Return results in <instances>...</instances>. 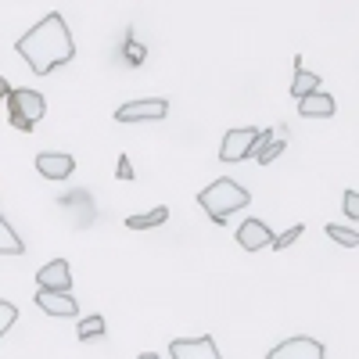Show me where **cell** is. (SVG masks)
I'll return each instance as SVG.
<instances>
[{
  "mask_svg": "<svg viewBox=\"0 0 359 359\" xmlns=\"http://www.w3.org/2000/svg\"><path fill=\"white\" fill-rule=\"evenodd\" d=\"M15 50L29 62V69H33L36 76H50L54 69H62L69 65L72 57H76V43H72V33H69V25L65 18L50 11L43 22H36L33 29H29L25 36H18Z\"/></svg>",
  "mask_w": 359,
  "mask_h": 359,
  "instance_id": "obj_1",
  "label": "cell"
},
{
  "mask_svg": "<svg viewBox=\"0 0 359 359\" xmlns=\"http://www.w3.org/2000/svg\"><path fill=\"white\" fill-rule=\"evenodd\" d=\"M248 201H252V194L237 184V180H230V176L212 180V184L198 194V205L205 208V216L212 223H226V216H233L237 208H245Z\"/></svg>",
  "mask_w": 359,
  "mask_h": 359,
  "instance_id": "obj_2",
  "label": "cell"
},
{
  "mask_svg": "<svg viewBox=\"0 0 359 359\" xmlns=\"http://www.w3.org/2000/svg\"><path fill=\"white\" fill-rule=\"evenodd\" d=\"M273 137V130H255V126H245V130H230L219 144V158L223 162H241L248 155L259 151V144Z\"/></svg>",
  "mask_w": 359,
  "mask_h": 359,
  "instance_id": "obj_3",
  "label": "cell"
},
{
  "mask_svg": "<svg viewBox=\"0 0 359 359\" xmlns=\"http://www.w3.org/2000/svg\"><path fill=\"white\" fill-rule=\"evenodd\" d=\"M169 115V104L162 97H147V101H130L123 108H115V123H158Z\"/></svg>",
  "mask_w": 359,
  "mask_h": 359,
  "instance_id": "obj_4",
  "label": "cell"
},
{
  "mask_svg": "<svg viewBox=\"0 0 359 359\" xmlns=\"http://www.w3.org/2000/svg\"><path fill=\"white\" fill-rule=\"evenodd\" d=\"M8 108H11V115L25 118L29 126H36L47 115V101H43V94H36V90H11Z\"/></svg>",
  "mask_w": 359,
  "mask_h": 359,
  "instance_id": "obj_5",
  "label": "cell"
},
{
  "mask_svg": "<svg viewBox=\"0 0 359 359\" xmlns=\"http://www.w3.org/2000/svg\"><path fill=\"white\" fill-rule=\"evenodd\" d=\"M169 355L172 359H223L212 334H205V338H172Z\"/></svg>",
  "mask_w": 359,
  "mask_h": 359,
  "instance_id": "obj_6",
  "label": "cell"
},
{
  "mask_svg": "<svg viewBox=\"0 0 359 359\" xmlns=\"http://www.w3.org/2000/svg\"><path fill=\"white\" fill-rule=\"evenodd\" d=\"M266 359H323V345L316 338H306V334H298V338H287L280 341L277 348H269Z\"/></svg>",
  "mask_w": 359,
  "mask_h": 359,
  "instance_id": "obj_7",
  "label": "cell"
},
{
  "mask_svg": "<svg viewBox=\"0 0 359 359\" xmlns=\"http://www.w3.org/2000/svg\"><path fill=\"white\" fill-rule=\"evenodd\" d=\"M237 245H241L245 252H262L273 245V230H269L262 219H245L241 230H237Z\"/></svg>",
  "mask_w": 359,
  "mask_h": 359,
  "instance_id": "obj_8",
  "label": "cell"
},
{
  "mask_svg": "<svg viewBox=\"0 0 359 359\" xmlns=\"http://www.w3.org/2000/svg\"><path fill=\"white\" fill-rule=\"evenodd\" d=\"M36 306L47 313V316H76L79 313V302L72 298V291H36Z\"/></svg>",
  "mask_w": 359,
  "mask_h": 359,
  "instance_id": "obj_9",
  "label": "cell"
},
{
  "mask_svg": "<svg viewBox=\"0 0 359 359\" xmlns=\"http://www.w3.org/2000/svg\"><path fill=\"white\" fill-rule=\"evenodd\" d=\"M36 172L47 180H69L76 172V158L65 151H43V155H36Z\"/></svg>",
  "mask_w": 359,
  "mask_h": 359,
  "instance_id": "obj_10",
  "label": "cell"
},
{
  "mask_svg": "<svg viewBox=\"0 0 359 359\" xmlns=\"http://www.w3.org/2000/svg\"><path fill=\"white\" fill-rule=\"evenodd\" d=\"M36 280H40L43 291H72V269H69L65 259H54V262L40 266Z\"/></svg>",
  "mask_w": 359,
  "mask_h": 359,
  "instance_id": "obj_11",
  "label": "cell"
},
{
  "mask_svg": "<svg viewBox=\"0 0 359 359\" xmlns=\"http://www.w3.org/2000/svg\"><path fill=\"white\" fill-rule=\"evenodd\" d=\"M298 111H302L306 118H331L334 111H338V101L331 97V94H309V97H302L298 101Z\"/></svg>",
  "mask_w": 359,
  "mask_h": 359,
  "instance_id": "obj_12",
  "label": "cell"
},
{
  "mask_svg": "<svg viewBox=\"0 0 359 359\" xmlns=\"http://www.w3.org/2000/svg\"><path fill=\"white\" fill-rule=\"evenodd\" d=\"M316 86H320V76H316V72H306L302 57H294V83H291V97H294V101H302V97L316 94Z\"/></svg>",
  "mask_w": 359,
  "mask_h": 359,
  "instance_id": "obj_13",
  "label": "cell"
},
{
  "mask_svg": "<svg viewBox=\"0 0 359 359\" xmlns=\"http://www.w3.org/2000/svg\"><path fill=\"white\" fill-rule=\"evenodd\" d=\"M284 133L287 130H280V137L273 133L269 140H262L259 144V151H255V158H259V165H269V162H277L280 155H284V147H287V140H284Z\"/></svg>",
  "mask_w": 359,
  "mask_h": 359,
  "instance_id": "obj_14",
  "label": "cell"
},
{
  "mask_svg": "<svg viewBox=\"0 0 359 359\" xmlns=\"http://www.w3.org/2000/svg\"><path fill=\"white\" fill-rule=\"evenodd\" d=\"M104 334H108V323H104V316H101V313H94V316H83V320H79V327H76V338H79V341L104 338Z\"/></svg>",
  "mask_w": 359,
  "mask_h": 359,
  "instance_id": "obj_15",
  "label": "cell"
},
{
  "mask_svg": "<svg viewBox=\"0 0 359 359\" xmlns=\"http://www.w3.org/2000/svg\"><path fill=\"white\" fill-rule=\"evenodd\" d=\"M165 219H169V208H165V205H158V208H151V212L130 216V219H126V226H130V230H151V226H158V223H165Z\"/></svg>",
  "mask_w": 359,
  "mask_h": 359,
  "instance_id": "obj_16",
  "label": "cell"
},
{
  "mask_svg": "<svg viewBox=\"0 0 359 359\" xmlns=\"http://www.w3.org/2000/svg\"><path fill=\"white\" fill-rule=\"evenodd\" d=\"M25 245H22V237L11 230V223L0 216V255H22Z\"/></svg>",
  "mask_w": 359,
  "mask_h": 359,
  "instance_id": "obj_17",
  "label": "cell"
},
{
  "mask_svg": "<svg viewBox=\"0 0 359 359\" xmlns=\"http://www.w3.org/2000/svg\"><path fill=\"white\" fill-rule=\"evenodd\" d=\"M327 237L338 241V245H345V248H355L359 245V233L352 226H338V223H327Z\"/></svg>",
  "mask_w": 359,
  "mask_h": 359,
  "instance_id": "obj_18",
  "label": "cell"
},
{
  "mask_svg": "<svg viewBox=\"0 0 359 359\" xmlns=\"http://www.w3.org/2000/svg\"><path fill=\"white\" fill-rule=\"evenodd\" d=\"M15 320H18V309L8 302V298H0V338H4L11 327H15Z\"/></svg>",
  "mask_w": 359,
  "mask_h": 359,
  "instance_id": "obj_19",
  "label": "cell"
},
{
  "mask_svg": "<svg viewBox=\"0 0 359 359\" xmlns=\"http://www.w3.org/2000/svg\"><path fill=\"white\" fill-rule=\"evenodd\" d=\"M298 237H302V223H294L291 230L277 233V237H273V245H269V248H277V252H280V248H291V245L298 241Z\"/></svg>",
  "mask_w": 359,
  "mask_h": 359,
  "instance_id": "obj_20",
  "label": "cell"
},
{
  "mask_svg": "<svg viewBox=\"0 0 359 359\" xmlns=\"http://www.w3.org/2000/svg\"><path fill=\"white\" fill-rule=\"evenodd\" d=\"M345 216H348V219H359V194H355V191L345 194Z\"/></svg>",
  "mask_w": 359,
  "mask_h": 359,
  "instance_id": "obj_21",
  "label": "cell"
},
{
  "mask_svg": "<svg viewBox=\"0 0 359 359\" xmlns=\"http://www.w3.org/2000/svg\"><path fill=\"white\" fill-rule=\"evenodd\" d=\"M118 180H133V169H130V158L126 155L118 158Z\"/></svg>",
  "mask_w": 359,
  "mask_h": 359,
  "instance_id": "obj_22",
  "label": "cell"
},
{
  "mask_svg": "<svg viewBox=\"0 0 359 359\" xmlns=\"http://www.w3.org/2000/svg\"><path fill=\"white\" fill-rule=\"evenodd\" d=\"M8 118H11V126H15V130H22V133H33V126H29L25 118H18V115H8Z\"/></svg>",
  "mask_w": 359,
  "mask_h": 359,
  "instance_id": "obj_23",
  "label": "cell"
},
{
  "mask_svg": "<svg viewBox=\"0 0 359 359\" xmlns=\"http://www.w3.org/2000/svg\"><path fill=\"white\" fill-rule=\"evenodd\" d=\"M130 62H137V65L144 62V47L140 43H130Z\"/></svg>",
  "mask_w": 359,
  "mask_h": 359,
  "instance_id": "obj_24",
  "label": "cell"
},
{
  "mask_svg": "<svg viewBox=\"0 0 359 359\" xmlns=\"http://www.w3.org/2000/svg\"><path fill=\"white\" fill-rule=\"evenodd\" d=\"M0 97H4V101L11 97V86H8V79H0Z\"/></svg>",
  "mask_w": 359,
  "mask_h": 359,
  "instance_id": "obj_25",
  "label": "cell"
},
{
  "mask_svg": "<svg viewBox=\"0 0 359 359\" xmlns=\"http://www.w3.org/2000/svg\"><path fill=\"white\" fill-rule=\"evenodd\" d=\"M137 359H162V355H155V352H144V355H137Z\"/></svg>",
  "mask_w": 359,
  "mask_h": 359,
  "instance_id": "obj_26",
  "label": "cell"
}]
</instances>
